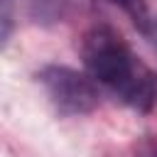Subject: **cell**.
<instances>
[{
    "label": "cell",
    "mask_w": 157,
    "mask_h": 157,
    "mask_svg": "<svg viewBox=\"0 0 157 157\" xmlns=\"http://www.w3.org/2000/svg\"><path fill=\"white\" fill-rule=\"evenodd\" d=\"M83 64L91 78L108 86L123 103L147 113L157 101V74L147 69L125 39L108 25H98L86 32L81 44Z\"/></svg>",
    "instance_id": "6da1fadb"
},
{
    "label": "cell",
    "mask_w": 157,
    "mask_h": 157,
    "mask_svg": "<svg viewBox=\"0 0 157 157\" xmlns=\"http://www.w3.org/2000/svg\"><path fill=\"white\" fill-rule=\"evenodd\" d=\"M42 88L47 91L54 108L64 115H83L98 105V88L76 69L69 66H44L37 74Z\"/></svg>",
    "instance_id": "7a4b0ae2"
},
{
    "label": "cell",
    "mask_w": 157,
    "mask_h": 157,
    "mask_svg": "<svg viewBox=\"0 0 157 157\" xmlns=\"http://www.w3.org/2000/svg\"><path fill=\"white\" fill-rule=\"evenodd\" d=\"M113 2H115V5H120V7L132 17V22L140 27V32H142V29L147 27V22L152 20V17H150V12H147V5H145L142 0H113Z\"/></svg>",
    "instance_id": "3957f363"
},
{
    "label": "cell",
    "mask_w": 157,
    "mask_h": 157,
    "mask_svg": "<svg viewBox=\"0 0 157 157\" xmlns=\"http://www.w3.org/2000/svg\"><path fill=\"white\" fill-rule=\"evenodd\" d=\"M142 32H145V34H147V37H150V39H152L155 44H157V17H152V20L147 22V27H145Z\"/></svg>",
    "instance_id": "277c9868"
}]
</instances>
